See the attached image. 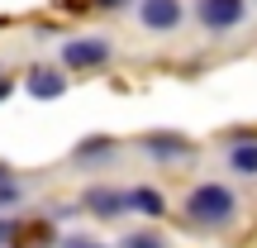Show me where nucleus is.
Returning <instances> with one entry per match:
<instances>
[{
    "label": "nucleus",
    "mask_w": 257,
    "mask_h": 248,
    "mask_svg": "<svg viewBox=\"0 0 257 248\" xmlns=\"http://www.w3.org/2000/svg\"><path fill=\"white\" fill-rule=\"evenodd\" d=\"M124 248H167V243L157 239V234H128V239H124Z\"/></svg>",
    "instance_id": "obj_10"
},
{
    "label": "nucleus",
    "mask_w": 257,
    "mask_h": 248,
    "mask_svg": "<svg viewBox=\"0 0 257 248\" xmlns=\"http://www.w3.org/2000/svg\"><path fill=\"white\" fill-rule=\"evenodd\" d=\"M233 210H238V196H233L229 186H219V182H205V186H195V191L186 196V215H191L195 224H205V229L229 224Z\"/></svg>",
    "instance_id": "obj_1"
},
{
    "label": "nucleus",
    "mask_w": 257,
    "mask_h": 248,
    "mask_svg": "<svg viewBox=\"0 0 257 248\" xmlns=\"http://www.w3.org/2000/svg\"><path fill=\"white\" fill-rule=\"evenodd\" d=\"M143 148L157 157V162H181V157L191 153V143H186L181 134H148V138H143Z\"/></svg>",
    "instance_id": "obj_5"
},
{
    "label": "nucleus",
    "mask_w": 257,
    "mask_h": 248,
    "mask_svg": "<svg viewBox=\"0 0 257 248\" xmlns=\"http://www.w3.org/2000/svg\"><path fill=\"white\" fill-rule=\"evenodd\" d=\"M229 167H233V172H243V177H252L257 172V143H238L229 153Z\"/></svg>",
    "instance_id": "obj_9"
},
{
    "label": "nucleus",
    "mask_w": 257,
    "mask_h": 248,
    "mask_svg": "<svg viewBox=\"0 0 257 248\" xmlns=\"http://www.w3.org/2000/svg\"><path fill=\"white\" fill-rule=\"evenodd\" d=\"M0 182H5V167H0Z\"/></svg>",
    "instance_id": "obj_16"
},
{
    "label": "nucleus",
    "mask_w": 257,
    "mask_h": 248,
    "mask_svg": "<svg viewBox=\"0 0 257 248\" xmlns=\"http://www.w3.org/2000/svg\"><path fill=\"white\" fill-rule=\"evenodd\" d=\"M24 201V186H15V182H0V205H19Z\"/></svg>",
    "instance_id": "obj_11"
},
{
    "label": "nucleus",
    "mask_w": 257,
    "mask_h": 248,
    "mask_svg": "<svg viewBox=\"0 0 257 248\" xmlns=\"http://www.w3.org/2000/svg\"><path fill=\"white\" fill-rule=\"evenodd\" d=\"M124 201H128V210H138V215H162L167 210L162 191H153V186H134V191H124Z\"/></svg>",
    "instance_id": "obj_6"
},
{
    "label": "nucleus",
    "mask_w": 257,
    "mask_h": 248,
    "mask_svg": "<svg viewBox=\"0 0 257 248\" xmlns=\"http://www.w3.org/2000/svg\"><path fill=\"white\" fill-rule=\"evenodd\" d=\"M95 5H100V10H119L124 0H95Z\"/></svg>",
    "instance_id": "obj_12"
},
{
    "label": "nucleus",
    "mask_w": 257,
    "mask_h": 248,
    "mask_svg": "<svg viewBox=\"0 0 257 248\" xmlns=\"http://www.w3.org/2000/svg\"><path fill=\"white\" fill-rule=\"evenodd\" d=\"M243 10H248V0H200V24L205 29H233L243 19Z\"/></svg>",
    "instance_id": "obj_4"
},
{
    "label": "nucleus",
    "mask_w": 257,
    "mask_h": 248,
    "mask_svg": "<svg viewBox=\"0 0 257 248\" xmlns=\"http://www.w3.org/2000/svg\"><path fill=\"white\" fill-rule=\"evenodd\" d=\"M5 96H10V81H5V76H0V101H5Z\"/></svg>",
    "instance_id": "obj_13"
},
{
    "label": "nucleus",
    "mask_w": 257,
    "mask_h": 248,
    "mask_svg": "<svg viewBox=\"0 0 257 248\" xmlns=\"http://www.w3.org/2000/svg\"><path fill=\"white\" fill-rule=\"evenodd\" d=\"M181 0H143V5H138V19H143L148 29H153V34H167V29H176L181 24Z\"/></svg>",
    "instance_id": "obj_3"
},
{
    "label": "nucleus",
    "mask_w": 257,
    "mask_h": 248,
    "mask_svg": "<svg viewBox=\"0 0 257 248\" xmlns=\"http://www.w3.org/2000/svg\"><path fill=\"white\" fill-rule=\"evenodd\" d=\"M5 239H10V224H5V220H0V243H5Z\"/></svg>",
    "instance_id": "obj_14"
},
{
    "label": "nucleus",
    "mask_w": 257,
    "mask_h": 248,
    "mask_svg": "<svg viewBox=\"0 0 257 248\" xmlns=\"http://www.w3.org/2000/svg\"><path fill=\"white\" fill-rule=\"evenodd\" d=\"M62 76L53 72V67H38L34 76H29V96H38V101H53V96H62Z\"/></svg>",
    "instance_id": "obj_8"
},
{
    "label": "nucleus",
    "mask_w": 257,
    "mask_h": 248,
    "mask_svg": "<svg viewBox=\"0 0 257 248\" xmlns=\"http://www.w3.org/2000/svg\"><path fill=\"white\" fill-rule=\"evenodd\" d=\"M86 210H91V215H100V220H110V215L128 210V201H124L119 191H86Z\"/></svg>",
    "instance_id": "obj_7"
},
{
    "label": "nucleus",
    "mask_w": 257,
    "mask_h": 248,
    "mask_svg": "<svg viewBox=\"0 0 257 248\" xmlns=\"http://www.w3.org/2000/svg\"><path fill=\"white\" fill-rule=\"evenodd\" d=\"M105 57H110V43L105 38H72V43H62V62L76 67V72H91Z\"/></svg>",
    "instance_id": "obj_2"
},
{
    "label": "nucleus",
    "mask_w": 257,
    "mask_h": 248,
    "mask_svg": "<svg viewBox=\"0 0 257 248\" xmlns=\"http://www.w3.org/2000/svg\"><path fill=\"white\" fill-rule=\"evenodd\" d=\"M72 248H81V243H72ZM86 248H100V243H86Z\"/></svg>",
    "instance_id": "obj_15"
}]
</instances>
